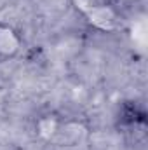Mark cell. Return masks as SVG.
I'll return each instance as SVG.
<instances>
[{"instance_id": "obj_1", "label": "cell", "mask_w": 148, "mask_h": 150, "mask_svg": "<svg viewBox=\"0 0 148 150\" xmlns=\"http://www.w3.org/2000/svg\"><path fill=\"white\" fill-rule=\"evenodd\" d=\"M84 14L92 26H96L98 30H103V32L115 30L118 26V19H120L117 11L108 4H92L87 9H84Z\"/></svg>"}, {"instance_id": "obj_2", "label": "cell", "mask_w": 148, "mask_h": 150, "mask_svg": "<svg viewBox=\"0 0 148 150\" xmlns=\"http://www.w3.org/2000/svg\"><path fill=\"white\" fill-rule=\"evenodd\" d=\"M23 49L21 33L9 23L0 21V63L14 59Z\"/></svg>"}, {"instance_id": "obj_3", "label": "cell", "mask_w": 148, "mask_h": 150, "mask_svg": "<svg viewBox=\"0 0 148 150\" xmlns=\"http://www.w3.org/2000/svg\"><path fill=\"white\" fill-rule=\"evenodd\" d=\"M87 136V129L80 124V122H75V120H61L58 129H56V134L52 136V143L59 145V147H75L78 145L84 138Z\"/></svg>"}, {"instance_id": "obj_4", "label": "cell", "mask_w": 148, "mask_h": 150, "mask_svg": "<svg viewBox=\"0 0 148 150\" xmlns=\"http://www.w3.org/2000/svg\"><path fill=\"white\" fill-rule=\"evenodd\" d=\"M147 122V113L145 110L136 103V101H125L117 113V124L122 127H138V126H145Z\"/></svg>"}, {"instance_id": "obj_5", "label": "cell", "mask_w": 148, "mask_h": 150, "mask_svg": "<svg viewBox=\"0 0 148 150\" xmlns=\"http://www.w3.org/2000/svg\"><path fill=\"white\" fill-rule=\"evenodd\" d=\"M59 119H56V115H45L40 117V120L37 122V133L47 142L52 140V136L56 134V129L59 126Z\"/></svg>"}]
</instances>
